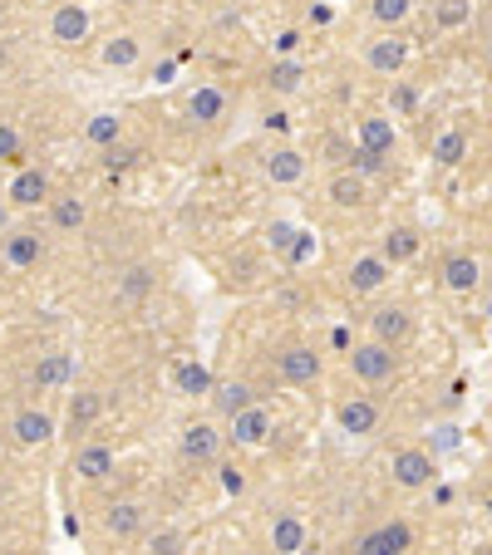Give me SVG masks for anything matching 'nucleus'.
Wrapping results in <instances>:
<instances>
[{"label":"nucleus","instance_id":"f704fd0d","mask_svg":"<svg viewBox=\"0 0 492 555\" xmlns=\"http://www.w3.org/2000/svg\"><path fill=\"white\" fill-rule=\"evenodd\" d=\"M148 285H153V271H148V266H128L123 280H119V295H123V300H143V295H148Z\"/></svg>","mask_w":492,"mask_h":555},{"label":"nucleus","instance_id":"aec40b11","mask_svg":"<svg viewBox=\"0 0 492 555\" xmlns=\"http://www.w3.org/2000/svg\"><path fill=\"white\" fill-rule=\"evenodd\" d=\"M45 197H50V177H45L40 167L15 172V182H10V202H15V207H40Z\"/></svg>","mask_w":492,"mask_h":555},{"label":"nucleus","instance_id":"bb28decb","mask_svg":"<svg viewBox=\"0 0 492 555\" xmlns=\"http://www.w3.org/2000/svg\"><path fill=\"white\" fill-rule=\"evenodd\" d=\"M138 55H143V45H138L133 35H114V40L99 50L104 69H133V64H138Z\"/></svg>","mask_w":492,"mask_h":555},{"label":"nucleus","instance_id":"49530a36","mask_svg":"<svg viewBox=\"0 0 492 555\" xmlns=\"http://www.w3.org/2000/svg\"><path fill=\"white\" fill-rule=\"evenodd\" d=\"M488 511H492V501H488Z\"/></svg>","mask_w":492,"mask_h":555},{"label":"nucleus","instance_id":"4c0bfd02","mask_svg":"<svg viewBox=\"0 0 492 555\" xmlns=\"http://www.w3.org/2000/svg\"><path fill=\"white\" fill-rule=\"evenodd\" d=\"M350 158H355V172H379L384 167V153H374V148H350Z\"/></svg>","mask_w":492,"mask_h":555},{"label":"nucleus","instance_id":"9d476101","mask_svg":"<svg viewBox=\"0 0 492 555\" xmlns=\"http://www.w3.org/2000/svg\"><path fill=\"white\" fill-rule=\"evenodd\" d=\"M183 457L187 462H217L222 457V433L212 423H187L183 428Z\"/></svg>","mask_w":492,"mask_h":555},{"label":"nucleus","instance_id":"cd10ccee","mask_svg":"<svg viewBox=\"0 0 492 555\" xmlns=\"http://www.w3.org/2000/svg\"><path fill=\"white\" fill-rule=\"evenodd\" d=\"M473 20V0H433V30H463Z\"/></svg>","mask_w":492,"mask_h":555},{"label":"nucleus","instance_id":"ddd939ff","mask_svg":"<svg viewBox=\"0 0 492 555\" xmlns=\"http://www.w3.org/2000/svg\"><path fill=\"white\" fill-rule=\"evenodd\" d=\"M5 261L20 266V271L40 266V261H45V236H40V231H10V236H5Z\"/></svg>","mask_w":492,"mask_h":555},{"label":"nucleus","instance_id":"412c9836","mask_svg":"<svg viewBox=\"0 0 492 555\" xmlns=\"http://www.w3.org/2000/svg\"><path fill=\"white\" fill-rule=\"evenodd\" d=\"M340 428H345V433H355V438H369V433L379 428V403H369V398H350V403H340Z\"/></svg>","mask_w":492,"mask_h":555},{"label":"nucleus","instance_id":"0eeeda50","mask_svg":"<svg viewBox=\"0 0 492 555\" xmlns=\"http://www.w3.org/2000/svg\"><path fill=\"white\" fill-rule=\"evenodd\" d=\"M369 330H374V339H384V344H404L409 334H414V320H409V310L404 305H379L374 315H369Z\"/></svg>","mask_w":492,"mask_h":555},{"label":"nucleus","instance_id":"9b49d317","mask_svg":"<svg viewBox=\"0 0 492 555\" xmlns=\"http://www.w3.org/2000/svg\"><path fill=\"white\" fill-rule=\"evenodd\" d=\"M394 276V261L379 251V256H355V266H350V290L355 295H369V290H379L384 280Z\"/></svg>","mask_w":492,"mask_h":555},{"label":"nucleus","instance_id":"2f4dec72","mask_svg":"<svg viewBox=\"0 0 492 555\" xmlns=\"http://www.w3.org/2000/svg\"><path fill=\"white\" fill-rule=\"evenodd\" d=\"M301 79H306V69H301L296 59H276V64H271V89H276V94H296Z\"/></svg>","mask_w":492,"mask_h":555},{"label":"nucleus","instance_id":"72a5a7b5","mask_svg":"<svg viewBox=\"0 0 492 555\" xmlns=\"http://www.w3.org/2000/svg\"><path fill=\"white\" fill-rule=\"evenodd\" d=\"M173 384H178V393H192V398H197V393H212V374H207L202 364H183V369L173 374Z\"/></svg>","mask_w":492,"mask_h":555},{"label":"nucleus","instance_id":"393cba45","mask_svg":"<svg viewBox=\"0 0 492 555\" xmlns=\"http://www.w3.org/2000/svg\"><path fill=\"white\" fill-rule=\"evenodd\" d=\"M463 158H468V133L463 128H448V133L433 138V163L438 167H458Z\"/></svg>","mask_w":492,"mask_h":555},{"label":"nucleus","instance_id":"b1692460","mask_svg":"<svg viewBox=\"0 0 492 555\" xmlns=\"http://www.w3.org/2000/svg\"><path fill=\"white\" fill-rule=\"evenodd\" d=\"M419 251H424V236H419L414 226H394V231H384V256H389L394 266L414 261Z\"/></svg>","mask_w":492,"mask_h":555},{"label":"nucleus","instance_id":"4468645a","mask_svg":"<svg viewBox=\"0 0 492 555\" xmlns=\"http://www.w3.org/2000/svg\"><path fill=\"white\" fill-rule=\"evenodd\" d=\"M478 280H483V266H478V256H468V251H453V256L443 261V285H448V290L468 295V290H478Z\"/></svg>","mask_w":492,"mask_h":555},{"label":"nucleus","instance_id":"7ed1b4c3","mask_svg":"<svg viewBox=\"0 0 492 555\" xmlns=\"http://www.w3.org/2000/svg\"><path fill=\"white\" fill-rule=\"evenodd\" d=\"M276 374H281L286 384H315V379H320V354L306 349V344H291V349L276 354Z\"/></svg>","mask_w":492,"mask_h":555},{"label":"nucleus","instance_id":"6e6552de","mask_svg":"<svg viewBox=\"0 0 492 555\" xmlns=\"http://www.w3.org/2000/svg\"><path fill=\"white\" fill-rule=\"evenodd\" d=\"M325 197L340 207V212H355V207H365L369 202V182H365V172H335L330 177V187H325Z\"/></svg>","mask_w":492,"mask_h":555},{"label":"nucleus","instance_id":"de8ad7c7","mask_svg":"<svg viewBox=\"0 0 492 555\" xmlns=\"http://www.w3.org/2000/svg\"><path fill=\"white\" fill-rule=\"evenodd\" d=\"M429 5H433V0H429Z\"/></svg>","mask_w":492,"mask_h":555},{"label":"nucleus","instance_id":"c85d7f7f","mask_svg":"<svg viewBox=\"0 0 492 555\" xmlns=\"http://www.w3.org/2000/svg\"><path fill=\"white\" fill-rule=\"evenodd\" d=\"M119 133H123V118H119V113H94V118H89V128H84V138H89L94 148H109V143H119Z\"/></svg>","mask_w":492,"mask_h":555},{"label":"nucleus","instance_id":"5701e85b","mask_svg":"<svg viewBox=\"0 0 492 555\" xmlns=\"http://www.w3.org/2000/svg\"><path fill=\"white\" fill-rule=\"evenodd\" d=\"M187 113H192L197 123H222V118H227V94H222V89H212V84H202V89H192Z\"/></svg>","mask_w":492,"mask_h":555},{"label":"nucleus","instance_id":"423d86ee","mask_svg":"<svg viewBox=\"0 0 492 555\" xmlns=\"http://www.w3.org/2000/svg\"><path fill=\"white\" fill-rule=\"evenodd\" d=\"M394 482L409 487V492L429 487L433 482V457L424 452V447H404V452H394Z\"/></svg>","mask_w":492,"mask_h":555},{"label":"nucleus","instance_id":"a878e982","mask_svg":"<svg viewBox=\"0 0 492 555\" xmlns=\"http://www.w3.org/2000/svg\"><path fill=\"white\" fill-rule=\"evenodd\" d=\"M360 143L374 148V153H394V123L379 118V113H365L360 118Z\"/></svg>","mask_w":492,"mask_h":555},{"label":"nucleus","instance_id":"ea45409f","mask_svg":"<svg viewBox=\"0 0 492 555\" xmlns=\"http://www.w3.org/2000/svg\"><path fill=\"white\" fill-rule=\"evenodd\" d=\"M153 551H183V536L163 531V536H153Z\"/></svg>","mask_w":492,"mask_h":555},{"label":"nucleus","instance_id":"c03bdc74","mask_svg":"<svg viewBox=\"0 0 492 555\" xmlns=\"http://www.w3.org/2000/svg\"><path fill=\"white\" fill-rule=\"evenodd\" d=\"M0 25H5V5H0Z\"/></svg>","mask_w":492,"mask_h":555},{"label":"nucleus","instance_id":"a19ab883","mask_svg":"<svg viewBox=\"0 0 492 555\" xmlns=\"http://www.w3.org/2000/svg\"><path fill=\"white\" fill-rule=\"evenodd\" d=\"M222 487H227V492H242V487H246V477L237 472V467H222Z\"/></svg>","mask_w":492,"mask_h":555},{"label":"nucleus","instance_id":"6ab92c4d","mask_svg":"<svg viewBox=\"0 0 492 555\" xmlns=\"http://www.w3.org/2000/svg\"><path fill=\"white\" fill-rule=\"evenodd\" d=\"M74 472L84 477V482H104L109 472H114V452L104 443H84L74 447Z\"/></svg>","mask_w":492,"mask_h":555},{"label":"nucleus","instance_id":"e433bc0d","mask_svg":"<svg viewBox=\"0 0 492 555\" xmlns=\"http://www.w3.org/2000/svg\"><path fill=\"white\" fill-rule=\"evenodd\" d=\"M0 163H20V133L10 123H0Z\"/></svg>","mask_w":492,"mask_h":555},{"label":"nucleus","instance_id":"f8f14e48","mask_svg":"<svg viewBox=\"0 0 492 555\" xmlns=\"http://www.w3.org/2000/svg\"><path fill=\"white\" fill-rule=\"evenodd\" d=\"M409 546H414L409 521H389V526L369 531L365 541H360V551H365V555H394V551H409Z\"/></svg>","mask_w":492,"mask_h":555},{"label":"nucleus","instance_id":"c756f323","mask_svg":"<svg viewBox=\"0 0 492 555\" xmlns=\"http://www.w3.org/2000/svg\"><path fill=\"white\" fill-rule=\"evenodd\" d=\"M84 217H89V212H84L79 197H55V202H50V222L60 226V231H79Z\"/></svg>","mask_w":492,"mask_h":555},{"label":"nucleus","instance_id":"39448f33","mask_svg":"<svg viewBox=\"0 0 492 555\" xmlns=\"http://www.w3.org/2000/svg\"><path fill=\"white\" fill-rule=\"evenodd\" d=\"M10 438L20 447H40L55 438V418L45 413V408H20L15 418H10Z\"/></svg>","mask_w":492,"mask_h":555},{"label":"nucleus","instance_id":"f03ea898","mask_svg":"<svg viewBox=\"0 0 492 555\" xmlns=\"http://www.w3.org/2000/svg\"><path fill=\"white\" fill-rule=\"evenodd\" d=\"M227 423H232V428H227V438H232V443H242V447H261L271 433H276V423H271V413H266L261 403H251V408H242V413H232Z\"/></svg>","mask_w":492,"mask_h":555},{"label":"nucleus","instance_id":"4be33fe9","mask_svg":"<svg viewBox=\"0 0 492 555\" xmlns=\"http://www.w3.org/2000/svg\"><path fill=\"white\" fill-rule=\"evenodd\" d=\"M266 177H271L276 187H296V182L306 177V153H296V148L271 153V158H266Z\"/></svg>","mask_w":492,"mask_h":555},{"label":"nucleus","instance_id":"1a4fd4ad","mask_svg":"<svg viewBox=\"0 0 492 555\" xmlns=\"http://www.w3.org/2000/svg\"><path fill=\"white\" fill-rule=\"evenodd\" d=\"M404 59H409V40H399V35H379V40H369L365 50V64L374 74H399Z\"/></svg>","mask_w":492,"mask_h":555},{"label":"nucleus","instance_id":"2eb2a0df","mask_svg":"<svg viewBox=\"0 0 492 555\" xmlns=\"http://www.w3.org/2000/svg\"><path fill=\"white\" fill-rule=\"evenodd\" d=\"M104 526H109V536H119V541H133V536H143V526H148V511H143L138 501H114V506H109V516H104Z\"/></svg>","mask_w":492,"mask_h":555},{"label":"nucleus","instance_id":"20e7f679","mask_svg":"<svg viewBox=\"0 0 492 555\" xmlns=\"http://www.w3.org/2000/svg\"><path fill=\"white\" fill-rule=\"evenodd\" d=\"M84 35H89V10H84L79 0L55 5V15H50V40H55V45H79Z\"/></svg>","mask_w":492,"mask_h":555},{"label":"nucleus","instance_id":"37998d69","mask_svg":"<svg viewBox=\"0 0 492 555\" xmlns=\"http://www.w3.org/2000/svg\"><path fill=\"white\" fill-rule=\"evenodd\" d=\"M0 546H5V526H0Z\"/></svg>","mask_w":492,"mask_h":555},{"label":"nucleus","instance_id":"58836bf2","mask_svg":"<svg viewBox=\"0 0 492 555\" xmlns=\"http://www.w3.org/2000/svg\"><path fill=\"white\" fill-rule=\"evenodd\" d=\"M296 236H301V231H296V226H286V222H276L271 231H266V241H271L276 251H291V246H296Z\"/></svg>","mask_w":492,"mask_h":555},{"label":"nucleus","instance_id":"7c9ffc66","mask_svg":"<svg viewBox=\"0 0 492 555\" xmlns=\"http://www.w3.org/2000/svg\"><path fill=\"white\" fill-rule=\"evenodd\" d=\"M212 403H217V413H242V408H251L256 403V393L246 389V384H222V389H212Z\"/></svg>","mask_w":492,"mask_h":555},{"label":"nucleus","instance_id":"a18cd8bd","mask_svg":"<svg viewBox=\"0 0 492 555\" xmlns=\"http://www.w3.org/2000/svg\"><path fill=\"white\" fill-rule=\"evenodd\" d=\"M488 59H492V40H488Z\"/></svg>","mask_w":492,"mask_h":555},{"label":"nucleus","instance_id":"473e14b6","mask_svg":"<svg viewBox=\"0 0 492 555\" xmlns=\"http://www.w3.org/2000/svg\"><path fill=\"white\" fill-rule=\"evenodd\" d=\"M409 10H414V0H369V15H374L384 30L404 25V20H409Z\"/></svg>","mask_w":492,"mask_h":555},{"label":"nucleus","instance_id":"a211bd4d","mask_svg":"<svg viewBox=\"0 0 492 555\" xmlns=\"http://www.w3.org/2000/svg\"><path fill=\"white\" fill-rule=\"evenodd\" d=\"M69 369H74V359H69L64 349H50V354H40V364L30 369V384L40 393L60 389V384H69Z\"/></svg>","mask_w":492,"mask_h":555},{"label":"nucleus","instance_id":"f3484780","mask_svg":"<svg viewBox=\"0 0 492 555\" xmlns=\"http://www.w3.org/2000/svg\"><path fill=\"white\" fill-rule=\"evenodd\" d=\"M271 551H281V555L306 551V521H301L296 511H281V516L271 521Z\"/></svg>","mask_w":492,"mask_h":555},{"label":"nucleus","instance_id":"f257e3e1","mask_svg":"<svg viewBox=\"0 0 492 555\" xmlns=\"http://www.w3.org/2000/svg\"><path fill=\"white\" fill-rule=\"evenodd\" d=\"M394 344H384V339H369V344H355L350 349V374L360 379V384H389L394 379Z\"/></svg>","mask_w":492,"mask_h":555},{"label":"nucleus","instance_id":"79ce46f5","mask_svg":"<svg viewBox=\"0 0 492 555\" xmlns=\"http://www.w3.org/2000/svg\"><path fill=\"white\" fill-rule=\"evenodd\" d=\"M310 256V236H296V246H291V261H306Z\"/></svg>","mask_w":492,"mask_h":555},{"label":"nucleus","instance_id":"dca6fc26","mask_svg":"<svg viewBox=\"0 0 492 555\" xmlns=\"http://www.w3.org/2000/svg\"><path fill=\"white\" fill-rule=\"evenodd\" d=\"M99 413H104V393H94V389L74 393V398H69V438L89 433V428L99 423Z\"/></svg>","mask_w":492,"mask_h":555},{"label":"nucleus","instance_id":"c9c22d12","mask_svg":"<svg viewBox=\"0 0 492 555\" xmlns=\"http://www.w3.org/2000/svg\"><path fill=\"white\" fill-rule=\"evenodd\" d=\"M389 109L399 113V118H409V113L419 109V94H414L409 84H399V79H394V89H389Z\"/></svg>","mask_w":492,"mask_h":555}]
</instances>
